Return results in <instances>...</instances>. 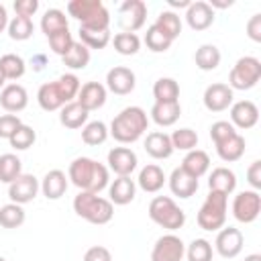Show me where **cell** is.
Masks as SVG:
<instances>
[{"label":"cell","instance_id":"6","mask_svg":"<svg viewBox=\"0 0 261 261\" xmlns=\"http://www.w3.org/2000/svg\"><path fill=\"white\" fill-rule=\"evenodd\" d=\"M149 218L167 230H177L186 224V212L169 196H155L149 202Z\"/></svg>","mask_w":261,"mask_h":261},{"label":"cell","instance_id":"8","mask_svg":"<svg viewBox=\"0 0 261 261\" xmlns=\"http://www.w3.org/2000/svg\"><path fill=\"white\" fill-rule=\"evenodd\" d=\"M261 212V196L255 190H245L239 192L232 200V216L243 222V224H251L257 220Z\"/></svg>","mask_w":261,"mask_h":261},{"label":"cell","instance_id":"22","mask_svg":"<svg viewBox=\"0 0 261 261\" xmlns=\"http://www.w3.org/2000/svg\"><path fill=\"white\" fill-rule=\"evenodd\" d=\"M67 186H69V179L61 169H51L41 179V192L47 200H59L67 192Z\"/></svg>","mask_w":261,"mask_h":261},{"label":"cell","instance_id":"29","mask_svg":"<svg viewBox=\"0 0 261 261\" xmlns=\"http://www.w3.org/2000/svg\"><path fill=\"white\" fill-rule=\"evenodd\" d=\"M88 114H90V112L73 100V102L65 104V106L59 110V122H61L65 128H82V126L88 122Z\"/></svg>","mask_w":261,"mask_h":261},{"label":"cell","instance_id":"33","mask_svg":"<svg viewBox=\"0 0 261 261\" xmlns=\"http://www.w3.org/2000/svg\"><path fill=\"white\" fill-rule=\"evenodd\" d=\"M155 102H179V84L173 77H159L153 84Z\"/></svg>","mask_w":261,"mask_h":261},{"label":"cell","instance_id":"39","mask_svg":"<svg viewBox=\"0 0 261 261\" xmlns=\"http://www.w3.org/2000/svg\"><path fill=\"white\" fill-rule=\"evenodd\" d=\"M0 69L6 80H20L27 71V63L20 55L16 53H6L0 57Z\"/></svg>","mask_w":261,"mask_h":261},{"label":"cell","instance_id":"36","mask_svg":"<svg viewBox=\"0 0 261 261\" xmlns=\"http://www.w3.org/2000/svg\"><path fill=\"white\" fill-rule=\"evenodd\" d=\"M80 43H84L88 49H104L112 37H110V29H86V27H80Z\"/></svg>","mask_w":261,"mask_h":261},{"label":"cell","instance_id":"12","mask_svg":"<svg viewBox=\"0 0 261 261\" xmlns=\"http://www.w3.org/2000/svg\"><path fill=\"white\" fill-rule=\"evenodd\" d=\"M243 232L237 228V226H222L216 234V241H214V249L220 257L224 259H234L241 251H243Z\"/></svg>","mask_w":261,"mask_h":261},{"label":"cell","instance_id":"20","mask_svg":"<svg viewBox=\"0 0 261 261\" xmlns=\"http://www.w3.org/2000/svg\"><path fill=\"white\" fill-rule=\"evenodd\" d=\"M167 184H169L171 194L177 196V198H192V196L198 192V186H200L198 179H196L194 175H190V173H188L186 169H181V167H175V169L171 171Z\"/></svg>","mask_w":261,"mask_h":261},{"label":"cell","instance_id":"16","mask_svg":"<svg viewBox=\"0 0 261 261\" xmlns=\"http://www.w3.org/2000/svg\"><path fill=\"white\" fill-rule=\"evenodd\" d=\"M259 120V108L255 102L251 100H239L234 104H230V124L234 128H253Z\"/></svg>","mask_w":261,"mask_h":261},{"label":"cell","instance_id":"58","mask_svg":"<svg viewBox=\"0 0 261 261\" xmlns=\"http://www.w3.org/2000/svg\"><path fill=\"white\" fill-rule=\"evenodd\" d=\"M167 4L171 8H188L190 6V0H167Z\"/></svg>","mask_w":261,"mask_h":261},{"label":"cell","instance_id":"59","mask_svg":"<svg viewBox=\"0 0 261 261\" xmlns=\"http://www.w3.org/2000/svg\"><path fill=\"white\" fill-rule=\"evenodd\" d=\"M243 261H261V255H259V253H251V255H247Z\"/></svg>","mask_w":261,"mask_h":261},{"label":"cell","instance_id":"1","mask_svg":"<svg viewBox=\"0 0 261 261\" xmlns=\"http://www.w3.org/2000/svg\"><path fill=\"white\" fill-rule=\"evenodd\" d=\"M67 179H69L80 192H94V194H100L104 188H108L110 175H108V167L102 165L100 161L90 159V157H75V159L69 163Z\"/></svg>","mask_w":261,"mask_h":261},{"label":"cell","instance_id":"18","mask_svg":"<svg viewBox=\"0 0 261 261\" xmlns=\"http://www.w3.org/2000/svg\"><path fill=\"white\" fill-rule=\"evenodd\" d=\"M186 22L192 31H206L214 22V10L204 0L190 2V6L186 8Z\"/></svg>","mask_w":261,"mask_h":261},{"label":"cell","instance_id":"25","mask_svg":"<svg viewBox=\"0 0 261 261\" xmlns=\"http://www.w3.org/2000/svg\"><path fill=\"white\" fill-rule=\"evenodd\" d=\"M208 188H210V192H220L224 196L232 194L234 188H237V175H234V171L228 169V167H216V169H212V173L208 177Z\"/></svg>","mask_w":261,"mask_h":261},{"label":"cell","instance_id":"45","mask_svg":"<svg viewBox=\"0 0 261 261\" xmlns=\"http://www.w3.org/2000/svg\"><path fill=\"white\" fill-rule=\"evenodd\" d=\"M171 39L167 37V35H163L155 24H151L149 29H147V33H145V45H147V49L149 51H153V53H165L169 47H171Z\"/></svg>","mask_w":261,"mask_h":261},{"label":"cell","instance_id":"10","mask_svg":"<svg viewBox=\"0 0 261 261\" xmlns=\"http://www.w3.org/2000/svg\"><path fill=\"white\" fill-rule=\"evenodd\" d=\"M184 257H186V245L173 232L159 237L151 251V261H184Z\"/></svg>","mask_w":261,"mask_h":261},{"label":"cell","instance_id":"37","mask_svg":"<svg viewBox=\"0 0 261 261\" xmlns=\"http://www.w3.org/2000/svg\"><path fill=\"white\" fill-rule=\"evenodd\" d=\"M108 126L102 120H92L82 126V141L90 147H98L108 139Z\"/></svg>","mask_w":261,"mask_h":261},{"label":"cell","instance_id":"38","mask_svg":"<svg viewBox=\"0 0 261 261\" xmlns=\"http://www.w3.org/2000/svg\"><path fill=\"white\" fill-rule=\"evenodd\" d=\"M55 86H57V90L61 94L63 104H69V102H73L77 98V92L82 88V82H80V77L75 73H63V75H59L55 80Z\"/></svg>","mask_w":261,"mask_h":261},{"label":"cell","instance_id":"48","mask_svg":"<svg viewBox=\"0 0 261 261\" xmlns=\"http://www.w3.org/2000/svg\"><path fill=\"white\" fill-rule=\"evenodd\" d=\"M71 45H73V37H71V33H69V29L59 31V33H55V35L49 37V47H51V51L57 53L59 57H63V55L71 49Z\"/></svg>","mask_w":261,"mask_h":261},{"label":"cell","instance_id":"44","mask_svg":"<svg viewBox=\"0 0 261 261\" xmlns=\"http://www.w3.org/2000/svg\"><path fill=\"white\" fill-rule=\"evenodd\" d=\"M214 249L212 243L206 239H194L188 247H186V257L188 261H212Z\"/></svg>","mask_w":261,"mask_h":261},{"label":"cell","instance_id":"46","mask_svg":"<svg viewBox=\"0 0 261 261\" xmlns=\"http://www.w3.org/2000/svg\"><path fill=\"white\" fill-rule=\"evenodd\" d=\"M112 45L120 55H135L141 49V39L135 33H116L112 39Z\"/></svg>","mask_w":261,"mask_h":261},{"label":"cell","instance_id":"27","mask_svg":"<svg viewBox=\"0 0 261 261\" xmlns=\"http://www.w3.org/2000/svg\"><path fill=\"white\" fill-rule=\"evenodd\" d=\"M214 147H216V153H218V157H220L222 161L234 163V161H239V159L245 155L247 143H245V137L237 133V135L228 137L226 141H222V143H218V145H214Z\"/></svg>","mask_w":261,"mask_h":261},{"label":"cell","instance_id":"60","mask_svg":"<svg viewBox=\"0 0 261 261\" xmlns=\"http://www.w3.org/2000/svg\"><path fill=\"white\" fill-rule=\"evenodd\" d=\"M4 84H6V77H4V73H2V69H0V90L4 88Z\"/></svg>","mask_w":261,"mask_h":261},{"label":"cell","instance_id":"5","mask_svg":"<svg viewBox=\"0 0 261 261\" xmlns=\"http://www.w3.org/2000/svg\"><path fill=\"white\" fill-rule=\"evenodd\" d=\"M226 212H228V196L220 192H210L198 210V216H196L198 226L210 232L220 230L226 222Z\"/></svg>","mask_w":261,"mask_h":261},{"label":"cell","instance_id":"57","mask_svg":"<svg viewBox=\"0 0 261 261\" xmlns=\"http://www.w3.org/2000/svg\"><path fill=\"white\" fill-rule=\"evenodd\" d=\"M208 4H210V8L214 10V8H230L234 2H232V0H224V2H222V0H210Z\"/></svg>","mask_w":261,"mask_h":261},{"label":"cell","instance_id":"21","mask_svg":"<svg viewBox=\"0 0 261 261\" xmlns=\"http://www.w3.org/2000/svg\"><path fill=\"white\" fill-rule=\"evenodd\" d=\"M137 196V184L130 179V175L116 177L112 184H108V200L116 206H126Z\"/></svg>","mask_w":261,"mask_h":261},{"label":"cell","instance_id":"61","mask_svg":"<svg viewBox=\"0 0 261 261\" xmlns=\"http://www.w3.org/2000/svg\"><path fill=\"white\" fill-rule=\"evenodd\" d=\"M0 261H6V259H4V257H2V255H0Z\"/></svg>","mask_w":261,"mask_h":261},{"label":"cell","instance_id":"26","mask_svg":"<svg viewBox=\"0 0 261 261\" xmlns=\"http://www.w3.org/2000/svg\"><path fill=\"white\" fill-rule=\"evenodd\" d=\"M181 114L179 102H155L151 108V120L159 126H171Z\"/></svg>","mask_w":261,"mask_h":261},{"label":"cell","instance_id":"13","mask_svg":"<svg viewBox=\"0 0 261 261\" xmlns=\"http://www.w3.org/2000/svg\"><path fill=\"white\" fill-rule=\"evenodd\" d=\"M137 86V77L135 71L124 67V65H114L112 69H108L106 73V90H110L116 96H126L135 90Z\"/></svg>","mask_w":261,"mask_h":261},{"label":"cell","instance_id":"43","mask_svg":"<svg viewBox=\"0 0 261 261\" xmlns=\"http://www.w3.org/2000/svg\"><path fill=\"white\" fill-rule=\"evenodd\" d=\"M169 139H171L173 151L177 149V151H186V153H188V151L196 149V145H198V133L192 130V128H188V126L173 130V133L169 135Z\"/></svg>","mask_w":261,"mask_h":261},{"label":"cell","instance_id":"30","mask_svg":"<svg viewBox=\"0 0 261 261\" xmlns=\"http://www.w3.org/2000/svg\"><path fill=\"white\" fill-rule=\"evenodd\" d=\"M220 59H222L220 49H218L216 45H210V43L200 45V47L196 49V53H194L196 67L202 69V71H212V69H216V67L220 65Z\"/></svg>","mask_w":261,"mask_h":261},{"label":"cell","instance_id":"42","mask_svg":"<svg viewBox=\"0 0 261 261\" xmlns=\"http://www.w3.org/2000/svg\"><path fill=\"white\" fill-rule=\"evenodd\" d=\"M8 37L12 41H27L33 37L35 33V24L31 18H24V16H14L12 20H8Z\"/></svg>","mask_w":261,"mask_h":261},{"label":"cell","instance_id":"52","mask_svg":"<svg viewBox=\"0 0 261 261\" xmlns=\"http://www.w3.org/2000/svg\"><path fill=\"white\" fill-rule=\"evenodd\" d=\"M84 261H112V253L102 245H94L84 253Z\"/></svg>","mask_w":261,"mask_h":261},{"label":"cell","instance_id":"55","mask_svg":"<svg viewBox=\"0 0 261 261\" xmlns=\"http://www.w3.org/2000/svg\"><path fill=\"white\" fill-rule=\"evenodd\" d=\"M4 29H8V12L6 6L0 4V33H4Z\"/></svg>","mask_w":261,"mask_h":261},{"label":"cell","instance_id":"34","mask_svg":"<svg viewBox=\"0 0 261 261\" xmlns=\"http://www.w3.org/2000/svg\"><path fill=\"white\" fill-rule=\"evenodd\" d=\"M61 61H63V65L69 67V69H84V67H88V63H90V49H88L84 43L73 41L71 49L61 57Z\"/></svg>","mask_w":261,"mask_h":261},{"label":"cell","instance_id":"19","mask_svg":"<svg viewBox=\"0 0 261 261\" xmlns=\"http://www.w3.org/2000/svg\"><path fill=\"white\" fill-rule=\"evenodd\" d=\"M27 104H29V94L20 84H8L0 90V106L6 112L10 114L20 112L27 108Z\"/></svg>","mask_w":261,"mask_h":261},{"label":"cell","instance_id":"32","mask_svg":"<svg viewBox=\"0 0 261 261\" xmlns=\"http://www.w3.org/2000/svg\"><path fill=\"white\" fill-rule=\"evenodd\" d=\"M65 29H69V22H67V16L63 10H59V8L45 10V14L41 16V31L45 33L47 39L59 31H65Z\"/></svg>","mask_w":261,"mask_h":261},{"label":"cell","instance_id":"4","mask_svg":"<svg viewBox=\"0 0 261 261\" xmlns=\"http://www.w3.org/2000/svg\"><path fill=\"white\" fill-rule=\"evenodd\" d=\"M67 12L80 20V27L98 31L110 29V12L100 0H71L67 2Z\"/></svg>","mask_w":261,"mask_h":261},{"label":"cell","instance_id":"3","mask_svg":"<svg viewBox=\"0 0 261 261\" xmlns=\"http://www.w3.org/2000/svg\"><path fill=\"white\" fill-rule=\"evenodd\" d=\"M73 212L90 224H108L114 216V204L94 192H80L73 198Z\"/></svg>","mask_w":261,"mask_h":261},{"label":"cell","instance_id":"14","mask_svg":"<svg viewBox=\"0 0 261 261\" xmlns=\"http://www.w3.org/2000/svg\"><path fill=\"white\" fill-rule=\"evenodd\" d=\"M232 98H234V94H232V90L228 88V84L216 82V84H210V86L204 90L202 102H204L206 110H210V112H222V110L230 108Z\"/></svg>","mask_w":261,"mask_h":261},{"label":"cell","instance_id":"40","mask_svg":"<svg viewBox=\"0 0 261 261\" xmlns=\"http://www.w3.org/2000/svg\"><path fill=\"white\" fill-rule=\"evenodd\" d=\"M22 173V161L14 153L0 155V181L12 184Z\"/></svg>","mask_w":261,"mask_h":261},{"label":"cell","instance_id":"49","mask_svg":"<svg viewBox=\"0 0 261 261\" xmlns=\"http://www.w3.org/2000/svg\"><path fill=\"white\" fill-rule=\"evenodd\" d=\"M232 135H237V128H234L228 120H216V122L210 126V139H212L214 145L226 141V139L232 137Z\"/></svg>","mask_w":261,"mask_h":261},{"label":"cell","instance_id":"47","mask_svg":"<svg viewBox=\"0 0 261 261\" xmlns=\"http://www.w3.org/2000/svg\"><path fill=\"white\" fill-rule=\"evenodd\" d=\"M35 141H37V133H35V128L29 126V124H20V126L14 130V135L8 139L10 147L16 149V151H27L29 147L35 145Z\"/></svg>","mask_w":261,"mask_h":261},{"label":"cell","instance_id":"50","mask_svg":"<svg viewBox=\"0 0 261 261\" xmlns=\"http://www.w3.org/2000/svg\"><path fill=\"white\" fill-rule=\"evenodd\" d=\"M20 124L22 122L16 114H2L0 116V139H10Z\"/></svg>","mask_w":261,"mask_h":261},{"label":"cell","instance_id":"41","mask_svg":"<svg viewBox=\"0 0 261 261\" xmlns=\"http://www.w3.org/2000/svg\"><path fill=\"white\" fill-rule=\"evenodd\" d=\"M27 214H24V208L20 204H4L0 206V226L4 228H18L22 222H24Z\"/></svg>","mask_w":261,"mask_h":261},{"label":"cell","instance_id":"11","mask_svg":"<svg viewBox=\"0 0 261 261\" xmlns=\"http://www.w3.org/2000/svg\"><path fill=\"white\" fill-rule=\"evenodd\" d=\"M41 190V184L39 179L33 175V173H20L12 184H8V198L14 202V204H29L37 198Z\"/></svg>","mask_w":261,"mask_h":261},{"label":"cell","instance_id":"15","mask_svg":"<svg viewBox=\"0 0 261 261\" xmlns=\"http://www.w3.org/2000/svg\"><path fill=\"white\" fill-rule=\"evenodd\" d=\"M108 169L116 173V177H124L130 175L137 169V153L128 147H114L108 151Z\"/></svg>","mask_w":261,"mask_h":261},{"label":"cell","instance_id":"56","mask_svg":"<svg viewBox=\"0 0 261 261\" xmlns=\"http://www.w3.org/2000/svg\"><path fill=\"white\" fill-rule=\"evenodd\" d=\"M31 65H33L35 71H41V69L45 67V55H35V57L31 59Z\"/></svg>","mask_w":261,"mask_h":261},{"label":"cell","instance_id":"35","mask_svg":"<svg viewBox=\"0 0 261 261\" xmlns=\"http://www.w3.org/2000/svg\"><path fill=\"white\" fill-rule=\"evenodd\" d=\"M163 35H167L171 41H175L177 37H179V33H181V18L173 12V10H161L159 12V16H157V20L153 22Z\"/></svg>","mask_w":261,"mask_h":261},{"label":"cell","instance_id":"24","mask_svg":"<svg viewBox=\"0 0 261 261\" xmlns=\"http://www.w3.org/2000/svg\"><path fill=\"white\" fill-rule=\"evenodd\" d=\"M165 181H167V177H165L163 169H161L159 165H155V163L145 165V167L139 171V177H137L139 188H141L143 192H147V194H155V192H159V190L163 188Z\"/></svg>","mask_w":261,"mask_h":261},{"label":"cell","instance_id":"9","mask_svg":"<svg viewBox=\"0 0 261 261\" xmlns=\"http://www.w3.org/2000/svg\"><path fill=\"white\" fill-rule=\"evenodd\" d=\"M147 20V4L143 0H124L118 6V24L122 33L139 31Z\"/></svg>","mask_w":261,"mask_h":261},{"label":"cell","instance_id":"7","mask_svg":"<svg viewBox=\"0 0 261 261\" xmlns=\"http://www.w3.org/2000/svg\"><path fill=\"white\" fill-rule=\"evenodd\" d=\"M261 80V61L257 57H251V55H245L241 57L230 73H228V88L234 92V90H251L259 84Z\"/></svg>","mask_w":261,"mask_h":261},{"label":"cell","instance_id":"23","mask_svg":"<svg viewBox=\"0 0 261 261\" xmlns=\"http://www.w3.org/2000/svg\"><path fill=\"white\" fill-rule=\"evenodd\" d=\"M143 147H145L147 155H151L153 159H167V157H171V153H173L169 135H167V133H161V130L147 133Z\"/></svg>","mask_w":261,"mask_h":261},{"label":"cell","instance_id":"2","mask_svg":"<svg viewBox=\"0 0 261 261\" xmlns=\"http://www.w3.org/2000/svg\"><path fill=\"white\" fill-rule=\"evenodd\" d=\"M147 126H149L147 112L141 106H126L112 118L108 135L122 145H130L147 133Z\"/></svg>","mask_w":261,"mask_h":261},{"label":"cell","instance_id":"54","mask_svg":"<svg viewBox=\"0 0 261 261\" xmlns=\"http://www.w3.org/2000/svg\"><path fill=\"white\" fill-rule=\"evenodd\" d=\"M247 37L255 43H261V14H253L247 22Z\"/></svg>","mask_w":261,"mask_h":261},{"label":"cell","instance_id":"31","mask_svg":"<svg viewBox=\"0 0 261 261\" xmlns=\"http://www.w3.org/2000/svg\"><path fill=\"white\" fill-rule=\"evenodd\" d=\"M37 102H39V106L45 110V112H55V110H61L65 104H63V100H61V94H59V90H57V86H55V82H47V84H43L41 88H39V92H37Z\"/></svg>","mask_w":261,"mask_h":261},{"label":"cell","instance_id":"51","mask_svg":"<svg viewBox=\"0 0 261 261\" xmlns=\"http://www.w3.org/2000/svg\"><path fill=\"white\" fill-rule=\"evenodd\" d=\"M12 6H14L16 16L31 18V16H33V14L39 10V0H16Z\"/></svg>","mask_w":261,"mask_h":261},{"label":"cell","instance_id":"17","mask_svg":"<svg viewBox=\"0 0 261 261\" xmlns=\"http://www.w3.org/2000/svg\"><path fill=\"white\" fill-rule=\"evenodd\" d=\"M106 94H108V90H106L104 84H100V82H86V84H82L75 102L80 106H84L88 112H92V110H98V108H102L106 104Z\"/></svg>","mask_w":261,"mask_h":261},{"label":"cell","instance_id":"53","mask_svg":"<svg viewBox=\"0 0 261 261\" xmlns=\"http://www.w3.org/2000/svg\"><path fill=\"white\" fill-rule=\"evenodd\" d=\"M247 181H249V186H251L255 192L261 190V161H259V159H255V161L249 165V169H247Z\"/></svg>","mask_w":261,"mask_h":261},{"label":"cell","instance_id":"28","mask_svg":"<svg viewBox=\"0 0 261 261\" xmlns=\"http://www.w3.org/2000/svg\"><path fill=\"white\" fill-rule=\"evenodd\" d=\"M179 167L186 169V171H188L190 175H194L196 179H200V177L210 169V157H208V153L202 151V149H192V151L186 153V157H184V161H181Z\"/></svg>","mask_w":261,"mask_h":261}]
</instances>
